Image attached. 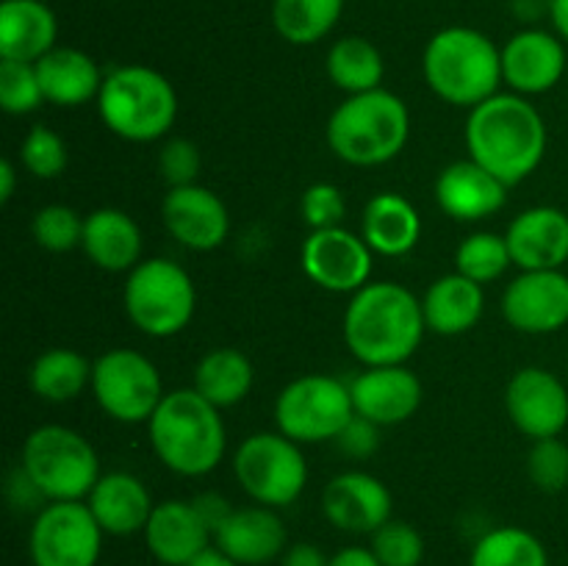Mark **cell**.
Wrapping results in <instances>:
<instances>
[{"mask_svg":"<svg viewBox=\"0 0 568 566\" xmlns=\"http://www.w3.org/2000/svg\"><path fill=\"white\" fill-rule=\"evenodd\" d=\"M427 333L422 300L394 281H372L349 294L342 336L349 355L364 366L408 364Z\"/></svg>","mask_w":568,"mask_h":566,"instance_id":"1","label":"cell"},{"mask_svg":"<svg viewBox=\"0 0 568 566\" xmlns=\"http://www.w3.org/2000/svg\"><path fill=\"white\" fill-rule=\"evenodd\" d=\"M547 122L541 111L516 92H499L475 105L466 120L469 159L508 186L527 181L547 155Z\"/></svg>","mask_w":568,"mask_h":566,"instance_id":"2","label":"cell"},{"mask_svg":"<svg viewBox=\"0 0 568 566\" xmlns=\"http://www.w3.org/2000/svg\"><path fill=\"white\" fill-rule=\"evenodd\" d=\"M155 458L181 477H205L222 464L227 427L222 411L194 386L172 388L148 422Z\"/></svg>","mask_w":568,"mask_h":566,"instance_id":"3","label":"cell"},{"mask_svg":"<svg viewBox=\"0 0 568 566\" xmlns=\"http://www.w3.org/2000/svg\"><path fill=\"white\" fill-rule=\"evenodd\" d=\"M422 72L436 98L458 109H475L503 87V48L469 26L442 28L422 53Z\"/></svg>","mask_w":568,"mask_h":566,"instance_id":"4","label":"cell"},{"mask_svg":"<svg viewBox=\"0 0 568 566\" xmlns=\"http://www.w3.org/2000/svg\"><path fill=\"white\" fill-rule=\"evenodd\" d=\"M327 148L349 166H381L397 159L410 137V111L388 89L347 94L325 128Z\"/></svg>","mask_w":568,"mask_h":566,"instance_id":"5","label":"cell"},{"mask_svg":"<svg viewBox=\"0 0 568 566\" xmlns=\"http://www.w3.org/2000/svg\"><path fill=\"white\" fill-rule=\"evenodd\" d=\"M98 114L125 142H159L178 122V92L164 72L148 64H122L105 72Z\"/></svg>","mask_w":568,"mask_h":566,"instance_id":"6","label":"cell"},{"mask_svg":"<svg viewBox=\"0 0 568 566\" xmlns=\"http://www.w3.org/2000/svg\"><path fill=\"white\" fill-rule=\"evenodd\" d=\"M122 309L139 333L172 338L197 314V286L178 261L142 259L125 275Z\"/></svg>","mask_w":568,"mask_h":566,"instance_id":"7","label":"cell"},{"mask_svg":"<svg viewBox=\"0 0 568 566\" xmlns=\"http://www.w3.org/2000/svg\"><path fill=\"white\" fill-rule=\"evenodd\" d=\"M20 466L48 503L87 499L103 475L92 442L67 425L33 427L22 442Z\"/></svg>","mask_w":568,"mask_h":566,"instance_id":"8","label":"cell"},{"mask_svg":"<svg viewBox=\"0 0 568 566\" xmlns=\"http://www.w3.org/2000/svg\"><path fill=\"white\" fill-rule=\"evenodd\" d=\"M233 477L253 503L281 511L303 497L311 469L303 444L281 431H261L233 453Z\"/></svg>","mask_w":568,"mask_h":566,"instance_id":"9","label":"cell"},{"mask_svg":"<svg viewBox=\"0 0 568 566\" xmlns=\"http://www.w3.org/2000/svg\"><path fill=\"white\" fill-rule=\"evenodd\" d=\"M353 416L355 405L349 383L322 372L294 377L275 400L277 431L297 444L336 442Z\"/></svg>","mask_w":568,"mask_h":566,"instance_id":"10","label":"cell"},{"mask_svg":"<svg viewBox=\"0 0 568 566\" xmlns=\"http://www.w3.org/2000/svg\"><path fill=\"white\" fill-rule=\"evenodd\" d=\"M89 392L98 408L120 425H148L166 394L159 366L131 347H111L92 361Z\"/></svg>","mask_w":568,"mask_h":566,"instance_id":"11","label":"cell"},{"mask_svg":"<svg viewBox=\"0 0 568 566\" xmlns=\"http://www.w3.org/2000/svg\"><path fill=\"white\" fill-rule=\"evenodd\" d=\"M103 538L87 499L48 503L33 514L28 555L33 566H98Z\"/></svg>","mask_w":568,"mask_h":566,"instance_id":"12","label":"cell"},{"mask_svg":"<svg viewBox=\"0 0 568 566\" xmlns=\"http://www.w3.org/2000/svg\"><path fill=\"white\" fill-rule=\"evenodd\" d=\"M300 266L305 277L325 292L355 294L372 283L375 253L361 231L344 225L322 228L311 231L300 247Z\"/></svg>","mask_w":568,"mask_h":566,"instance_id":"13","label":"cell"},{"mask_svg":"<svg viewBox=\"0 0 568 566\" xmlns=\"http://www.w3.org/2000/svg\"><path fill=\"white\" fill-rule=\"evenodd\" d=\"M505 411L530 442L555 438L568 425V386L547 366H521L505 386Z\"/></svg>","mask_w":568,"mask_h":566,"instance_id":"14","label":"cell"},{"mask_svg":"<svg viewBox=\"0 0 568 566\" xmlns=\"http://www.w3.org/2000/svg\"><path fill=\"white\" fill-rule=\"evenodd\" d=\"M505 322L514 331L547 336L568 325V275L564 270H521L503 292Z\"/></svg>","mask_w":568,"mask_h":566,"instance_id":"15","label":"cell"},{"mask_svg":"<svg viewBox=\"0 0 568 566\" xmlns=\"http://www.w3.org/2000/svg\"><path fill=\"white\" fill-rule=\"evenodd\" d=\"M322 514L342 533L372 536L377 527L394 519V497L372 472L347 469L333 475L322 488Z\"/></svg>","mask_w":568,"mask_h":566,"instance_id":"16","label":"cell"},{"mask_svg":"<svg viewBox=\"0 0 568 566\" xmlns=\"http://www.w3.org/2000/svg\"><path fill=\"white\" fill-rule=\"evenodd\" d=\"M161 222L181 247L211 253L222 247L231 233V214L214 189L203 183L166 189L161 200Z\"/></svg>","mask_w":568,"mask_h":566,"instance_id":"17","label":"cell"},{"mask_svg":"<svg viewBox=\"0 0 568 566\" xmlns=\"http://www.w3.org/2000/svg\"><path fill=\"white\" fill-rule=\"evenodd\" d=\"M355 414L381 427H394L408 422L425 400V386L408 364L364 366L349 381Z\"/></svg>","mask_w":568,"mask_h":566,"instance_id":"18","label":"cell"},{"mask_svg":"<svg viewBox=\"0 0 568 566\" xmlns=\"http://www.w3.org/2000/svg\"><path fill=\"white\" fill-rule=\"evenodd\" d=\"M566 42L555 31L525 28L503 44V81L521 98L552 92L566 72Z\"/></svg>","mask_w":568,"mask_h":566,"instance_id":"19","label":"cell"},{"mask_svg":"<svg viewBox=\"0 0 568 566\" xmlns=\"http://www.w3.org/2000/svg\"><path fill=\"white\" fill-rule=\"evenodd\" d=\"M144 547L161 566H186L214 547V530L200 514L194 499L155 503L144 525Z\"/></svg>","mask_w":568,"mask_h":566,"instance_id":"20","label":"cell"},{"mask_svg":"<svg viewBox=\"0 0 568 566\" xmlns=\"http://www.w3.org/2000/svg\"><path fill=\"white\" fill-rule=\"evenodd\" d=\"M214 547L239 566H264L281 560L288 547V530L277 508L244 505L233 508L214 530Z\"/></svg>","mask_w":568,"mask_h":566,"instance_id":"21","label":"cell"},{"mask_svg":"<svg viewBox=\"0 0 568 566\" xmlns=\"http://www.w3.org/2000/svg\"><path fill=\"white\" fill-rule=\"evenodd\" d=\"M508 183L499 181L475 159L453 161L433 183L438 209L455 222H480L494 216L508 203Z\"/></svg>","mask_w":568,"mask_h":566,"instance_id":"22","label":"cell"},{"mask_svg":"<svg viewBox=\"0 0 568 566\" xmlns=\"http://www.w3.org/2000/svg\"><path fill=\"white\" fill-rule=\"evenodd\" d=\"M510 255L519 270H564L568 261V214L555 205H532L510 220Z\"/></svg>","mask_w":568,"mask_h":566,"instance_id":"23","label":"cell"},{"mask_svg":"<svg viewBox=\"0 0 568 566\" xmlns=\"http://www.w3.org/2000/svg\"><path fill=\"white\" fill-rule=\"evenodd\" d=\"M87 505L94 519H98V525L103 527L105 536L116 538L144 533V525H148L150 514L155 508L150 488L144 486L142 477L125 469L103 472L92 492H89Z\"/></svg>","mask_w":568,"mask_h":566,"instance_id":"24","label":"cell"},{"mask_svg":"<svg viewBox=\"0 0 568 566\" xmlns=\"http://www.w3.org/2000/svg\"><path fill=\"white\" fill-rule=\"evenodd\" d=\"M142 228L128 211L103 205L83 220L81 250L98 270L128 275L142 261Z\"/></svg>","mask_w":568,"mask_h":566,"instance_id":"25","label":"cell"},{"mask_svg":"<svg viewBox=\"0 0 568 566\" xmlns=\"http://www.w3.org/2000/svg\"><path fill=\"white\" fill-rule=\"evenodd\" d=\"M59 44V20L44 0L0 3V59L37 64Z\"/></svg>","mask_w":568,"mask_h":566,"instance_id":"26","label":"cell"},{"mask_svg":"<svg viewBox=\"0 0 568 566\" xmlns=\"http://www.w3.org/2000/svg\"><path fill=\"white\" fill-rule=\"evenodd\" d=\"M427 331L438 336H464L486 311V286L460 272L436 277L422 297Z\"/></svg>","mask_w":568,"mask_h":566,"instance_id":"27","label":"cell"},{"mask_svg":"<svg viewBox=\"0 0 568 566\" xmlns=\"http://www.w3.org/2000/svg\"><path fill=\"white\" fill-rule=\"evenodd\" d=\"M422 216L408 198L397 192H381L364 205L361 214V236L375 255L403 259L419 244Z\"/></svg>","mask_w":568,"mask_h":566,"instance_id":"28","label":"cell"},{"mask_svg":"<svg viewBox=\"0 0 568 566\" xmlns=\"http://www.w3.org/2000/svg\"><path fill=\"white\" fill-rule=\"evenodd\" d=\"M37 75L42 83L44 103L61 105V109H78L89 100H98L105 78L92 55L78 48H61V44H55L48 55L37 61Z\"/></svg>","mask_w":568,"mask_h":566,"instance_id":"29","label":"cell"},{"mask_svg":"<svg viewBox=\"0 0 568 566\" xmlns=\"http://www.w3.org/2000/svg\"><path fill=\"white\" fill-rule=\"evenodd\" d=\"M253 361L236 347H214L194 366L192 386L220 411L233 408L253 392Z\"/></svg>","mask_w":568,"mask_h":566,"instance_id":"30","label":"cell"},{"mask_svg":"<svg viewBox=\"0 0 568 566\" xmlns=\"http://www.w3.org/2000/svg\"><path fill=\"white\" fill-rule=\"evenodd\" d=\"M28 386L44 403H72L92 386V361L72 347H50L33 358Z\"/></svg>","mask_w":568,"mask_h":566,"instance_id":"31","label":"cell"},{"mask_svg":"<svg viewBox=\"0 0 568 566\" xmlns=\"http://www.w3.org/2000/svg\"><path fill=\"white\" fill-rule=\"evenodd\" d=\"M325 72L347 94L372 92L383 87L386 61L381 48L366 37H342L331 44L325 59Z\"/></svg>","mask_w":568,"mask_h":566,"instance_id":"32","label":"cell"},{"mask_svg":"<svg viewBox=\"0 0 568 566\" xmlns=\"http://www.w3.org/2000/svg\"><path fill=\"white\" fill-rule=\"evenodd\" d=\"M344 0H272V26L288 44H316L338 26Z\"/></svg>","mask_w":568,"mask_h":566,"instance_id":"33","label":"cell"},{"mask_svg":"<svg viewBox=\"0 0 568 566\" xmlns=\"http://www.w3.org/2000/svg\"><path fill=\"white\" fill-rule=\"evenodd\" d=\"M469 566H549V553L527 527L503 525L477 538Z\"/></svg>","mask_w":568,"mask_h":566,"instance_id":"34","label":"cell"},{"mask_svg":"<svg viewBox=\"0 0 568 566\" xmlns=\"http://www.w3.org/2000/svg\"><path fill=\"white\" fill-rule=\"evenodd\" d=\"M514 266L508 239L494 231H477L455 250V272L477 283H494Z\"/></svg>","mask_w":568,"mask_h":566,"instance_id":"35","label":"cell"},{"mask_svg":"<svg viewBox=\"0 0 568 566\" xmlns=\"http://www.w3.org/2000/svg\"><path fill=\"white\" fill-rule=\"evenodd\" d=\"M83 220L87 216L64 203L42 205L31 220V236L48 253H70L81 247Z\"/></svg>","mask_w":568,"mask_h":566,"instance_id":"36","label":"cell"},{"mask_svg":"<svg viewBox=\"0 0 568 566\" xmlns=\"http://www.w3.org/2000/svg\"><path fill=\"white\" fill-rule=\"evenodd\" d=\"M42 103L44 92L37 75V64L0 59V105H3L6 114H33Z\"/></svg>","mask_w":568,"mask_h":566,"instance_id":"37","label":"cell"},{"mask_svg":"<svg viewBox=\"0 0 568 566\" xmlns=\"http://www.w3.org/2000/svg\"><path fill=\"white\" fill-rule=\"evenodd\" d=\"M67 142L48 125H33L20 144V164L39 181H53L67 170Z\"/></svg>","mask_w":568,"mask_h":566,"instance_id":"38","label":"cell"},{"mask_svg":"<svg viewBox=\"0 0 568 566\" xmlns=\"http://www.w3.org/2000/svg\"><path fill=\"white\" fill-rule=\"evenodd\" d=\"M372 553L381 566H422L425 560V538L410 522L388 519L369 536Z\"/></svg>","mask_w":568,"mask_h":566,"instance_id":"39","label":"cell"},{"mask_svg":"<svg viewBox=\"0 0 568 566\" xmlns=\"http://www.w3.org/2000/svg\"><path fill=\"white\" fill-rule=\"evenodd\" d=\"M527 477L538 492L558 494L568 486V444L560 436L538 438L527 453Z\"/></svg>","mask_w":568,"mask_h":566,"instance_id":"40","label":"cell"},{"mask_svg":"<svg viewBox=\"0 0 568 566\" xmlns=\"http://www.w3.org/2000/svg\"><path fill=\"white\" fill-rule=\"evenodd\" d=\"M300 216L311 231H322V228L344 225L347 220V200H344L342 189L336 183H311L300 198Z\"/></svg>","mask_w":568,"mask_h":566,"instance_id":"41","label":"cell"},{"mask_svg":"<svg viewBox=\"0 0 568 566\" xmlns=\"http://www.w3.org/2000/svg\"><path fill=\"white\" fill-rule=\"evenodd\" d=\"M159 170L170 189L192 186V183H200L197 178L200 170H203V155H200V148L192 139L172 137L161 144Z\"/></svg>","mask_w":568,"mask_h":566,"instance_id":"42","label":"cell"},{"mask_svg":"<svg viewBox=\"0 0 568 566\" xmlns=\"http://www.w3.org/2000/svg\"><path fill=\"white\" fill-rule=\"evenodd\" d=\"M336 444L347 458L353 461L372 458V455L377 453V447H381V425H375V422L355 414L353 420L344 425V431L336 436Z\"/></svg>","mask_w":568,"mask_h":566,"instance_id":"43","label":"cell"},{"mask_svg":"<svg viewBox=\"0 0 568 566\" xmlns=\"http://www.w3.org/2000/svg\"><path fill=\"white\" fill-rule=\"evenodd\" d=\"M331 564V555L322 553V547L311 542H297L288 544L286 553H283L281 566H327Z\"/></svg>","mask_w":568,"mask_h":566,"instance_id":"44","label":"cell"},{"mask_svg":"<svg viewBox=\"0 0 568 566\" xmlns=\"http://www.w3.org/2000/svg\"><path fill=\"white\" fill-rule=\"evenodd\" d=\"M194 505H197L200 514L205 516V522L211 525V530H216V527H220V522L233 511V505L227 503L222 494H214V492L197 494V497H194Z\"/></svg>","mask_w":568,"mask_h":566,"instance_id":"45","label":"cell"},{"mask_svg":"<svg viewBox=\"0 0 568 566\" xmlns=\"http://www.w3.org/2000/svg\"><path fill=\"white\" fill-rule=\"evenodd\" d=\"M327 566H381L377 555L372 553V547H342L336 555H331V564Z\"/></svg>","mask_w":568,"mask_h":566,"instance_id":"46","label":"cell"},{"mask_svg":"<svg viewBox=\"0 0 568 566\" xmlns=\"http://www.w3.org/2000/svg\"><path fill=\"white\" fill-rule=\"evenodd\" d=\"M549 22L555 33L568 44V0H549Z\"/></svg>","mask_w":568,"mask_h":566,"instance_id":"47","label":"cell"},{"mask_svg":"<svg viewBox=\"0 0 568 566\" xmlns=\"http://www.w3.org/2000/svg\"><path fill=\"white\" fill-rule=\"evenodd\" d=\"M17 189V164L14 161H0V203H9Z\"/></svg>","mask_w":568,"mask_h":566,"instance_id":"48","label":"cell"},{"mask_svg":"<svg viewBox=\"0 0 568 566\" xmlns=\"http://www.w3.org/2000/svg\"><path fill=\"white\" fill-rule=\"evenodd\" d=\"M186 566H239V564H236V560L227 558L225 553H220L216 547H211V549H205L203 555H197V558H194L192 564H186Z\"/></svg>","mask_w":568,"mask_h":566,"instance_id":"49","label":"cell"}]
</instances>
